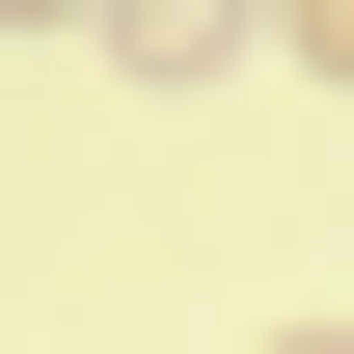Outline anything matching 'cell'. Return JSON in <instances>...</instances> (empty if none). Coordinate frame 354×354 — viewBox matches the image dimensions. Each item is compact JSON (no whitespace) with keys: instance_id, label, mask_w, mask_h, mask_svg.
I'll return each mask as SVG.
<instances>
[{"instance_id":"obj_1","label":"cell","mask_w":354,"mask_h":354,"mask_svg":"<svg viewBox=\"0 0 354 354\" xmlns=\"http://www.w3.org/2000/svg\"><path fill=\"white\" fill-rule=\"evenodd\" d=\"M245 28H272V0H109V55H136V82H218Z\"/></svg>"},{"instance_id":"obj_3","label":"cell","mask_w":354,"mask_h":354,"mask_svg":"<svg viewBox=\"0 0 354 354\" xmlns=\"http://www.w3.org/2000/svg\"><path fill=\"white\" fill-rule=\"evenodd\" d=\"M0 28H109V0H0Z\"/></svg>"},{"instance_id":"obj_4","label":"cell","mask_w":354,"mask_h":354,"mask_svg":"<svg viewBox=\"0 0 354 354\" xmlns=\"http://www.w3.org/2000/svg\"><path fill=\"white\" fill-rule=\"evenodd\" d=\"M272 354H354V327H272Z\"/></svg>"},{"instance_id":"obj_2","label":"cell","mask_w":354,"mask_h":354,"mask_svg":"<svg viewBox=\"0 0 354 354\" xmlns=\"http://www.w3.org/2000/svg\"><path fill=\"white\" fill-rule=\"evenodd\" d=\"M272 55H300V82H354V0H272Z\"/></svg>"}]
</instances>
